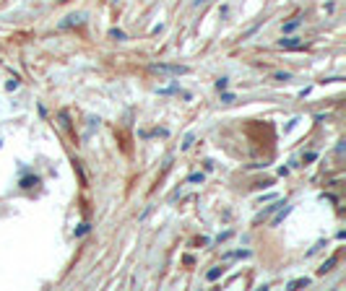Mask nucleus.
Returning <instances> with one entry per match:
<instances>
[{"instance_id": "nucleus-14", "label": "nucleus", "mask_w": 346, "mask_h": 291, "mask_svg": "<svg viewBox=\"0 0 346 291\" xmlns=\"http://www.w3.org/2000/svg\"><path fill=\"white\" fill-rule=\"evenodd\" d=\"M222 102H224V104H232V102H234V94H222Z\"/></svg>"}, {"instance_id": "nucleus-17", "label": "nucleus", "mask_w": 346, "mask_h": 291, "mask_svg": "<svg viewBox=\"0 0 346 291\" xmlns=\"http://www.w3.org/2000/svg\"><path fill=\"white\" fill-rule=\"evenodd\" d=\"M190 146H193V136H187V138H185V143H182V148H190Z\"/></svg>"}, {"instance_id": "nucleus-2", "label": "nucleus", "mask_w": 346, "mask_h": 291, "mask_svg": "<svg viewBox=\"0 0 346 291\" xmlns=\"http://www.w3.org/2000/svg\"><path fill=\"white\" fill-rule=\"evenodd\" d=\"M86 21V16L83 13H71V16H66V21H60V29H71V26H81Z\"/></svg>"}, {"instance_id": "nucleus-12", "label": "nucleus", "mask_w": 346, "mask_h": 291, "mask_svg": "<svg viewBox=\"0 0 346 291\" xmlns=\"http://www.w3.org/2000/svg\"><path fill=\"white\" fill-rule=\"evenodd\" d=\"M289 211H292V208H284V211H281V213H278V216H276V218L271 221V223H273V227H278V223H281V221H284V216H287Z\"/></svg>"}, {"instance_id": "nucleus-11", "label": "nucleus", "mask_w": 346, "mask_h": 291, "mask_svg": "<svg viewBox=\"0 0 346 291\" xmlns=\"http://www.w3.org/2000/svg\"><path fill=\"white\" fill-rule=\"evenodd\" d=\"M89 232H91V227H89V223H81V227L76 229V237H86Z\"/></svg>"}, {"instance_id": "nucleus-6", "label": "nucleus", "mask_w": 346, "mask_h": 291, "mask_svg": "<svg viewBox=\"0 0 346 291\" xmlns=\"http://www.w3.org/2000/svg\"><path fill=\"white\" fill-rule=\"evenodd\" d=\"M302 24V18L297 16V18H292V21H287V24H284V34H289V31H294L297 26Z\"/></svg>"}, {"instance_id": "nucleus-13", "label": "nucleus", "mask_w": 346, "mask_h": 291, "mask_svg": "<svg viewBox=\"0 0 346 291\" xmlns=\"http://www.w3.org/2000/svg\"><path fill=\"white\" fill-rule=\"evenodd\" d=\"M227 86H229L227 78H219V81H216V88H219V91H227Z\"/></svg>"}, {"instance_id": "nucleus-16", "label": "nucleus", "mask_w": 346, "mask_h": 291, "mask_svg": "<svg viewBox=\"0 0 346 291\" xmlns=\"http://www.w3.org/2000/svg\"><path fill=\"white\" fill-rule=\"evenodd\" d=\"M289 78H292L289 73H276V81H289Z\"/></svg>"}, {"instance_id": "nucleus-1", "label": "nucleus", "mask_w": 346, "mask_h": 291, "mask_svg": "<svg viewBox=\"0 0 346 291\" xmlns=\"http://www.w3.org/2000/svg\"><path fill=\"white\" fill-rule=\"evenodd\" d=\"M278 47H281V50H305L307 44L299 42L297 37H289V39H278Z\"/></svg>"}, {"instance_id": "nucleus-7", "label": "nucleus", "mask_w": 346, "mask_h": 291, "mask_svg": "<svg viewBox=\"0 0 346 291\" xmlns=\"http://www.w3.org/2000/svg\"><path fill=\"white\" fill-rule=\"evenodd\" d=\"M302 286H310V278H294V281H289L287 288H302Z\"/></svg>"}, {"instance_id": "nucleus-5", "label": "nucleus", "mask_w": 346, "mask_h": 291, "mask_svg": "<svg viewBox=\"0 0 346 291\" xmlns=\"http://www.w3.org/2000/svg\"><path fill=\"white\" fill-rule=\"evenodd\" d=\"M24 190H32V187H37L39 185V177H34V174H26V177H21V182H18Z\"/></svg>"}, {"instance_id": "nucleus-4", "label": "nucleus", "mask_w": 346, "mask_h": 291, "mask_svg": "<svg viewBox=\"0 0 346 291\" xmlns=\"http://www.w3.org/2000/svg\"><path fill=\"white\" fill-rule=\"evenodd\" d=\"M336 263H338V255H331V257H328L326 263H323V265L318 268V273H320V276H326V273H331L333 268H336Z\"/></svg>"}, {"instance_id": "nucleus-10", "label": "nucleus", "mask_w": 346, "mask_h": 291, "mask_svg": "<svg viewBox=\"0 0 346 291\" xmlns=\"http://www.w3.org/2000/svg\"><path fill=\"white\" fill-rule=\"evenodd\" d=\"M18 86H21V81H18V76H13V78H11V81L6 83V88H8V91H16V88H18Z\"/></svg>"}, {"instance_id": "nucleus-3", "label": "nucleus", "mask_w": 346, "mask_h": 291, "mask_svg": "<svg viewBox=\"0 0 346 291\" xmlns=\"http://www.w3.org/2000/svg\"><path fill=\"white\" fill-rule=\"evenodd\" d=\"M154 71H164V73H177V76H185L190 73L187 65H154Z\"/></svg>"}, {"instance_id": "nucleus-8", "label": "nucleus", "mask_w": 346, "mask_h": 291, "mask_svg": "<svg viewBox=\"0 0 346 291\" xmlns=\"http://www.w3.org/2000/svg\"><path fill=\"white\" fill-rule=\"evenodd\" d=\"M222 273H224V268H211V271L206 273V278H208V281H216V278H219Z\"/></svg>"}, {"instance_id": "nucleus-18", "label": "nucleus", "mask_w": 346, "mask_h": 291, "mask_svg": "<svg viewBox=\"0 0 346 291\" xmlns=\"http://www.w3.org/2000/svg\"><path fill=\"white\" fill-rule=\"evenodd\" d=\"M203 3H208V0H196V6H203Z\"/></svg>"}, {"instance_id": "nucleus-15", "label": "nucleus", "mask_w": 346, "mask_h": 291, "mask_svg": "<svg viewBox=\"0 0 346 291\" xmlns=\"http://www.w3.org/2000/svg\"><path fill=\"white\" fill-rule=\"evenodd\" d=\"M190 182H203V174H190Z\"/></svg>"}, {"instance_id": "nucleus-9", "label": "nucleus", "mask_w": 346, "mask_h": 291, "mask_svg": "<svg viewBox=\"0 0 346 291\" xmlns=\"http://www.w3.org/2000/svg\"><path fill=\"white\" fill-rule=\"evenodd\" d=\"M110 39H117V42H122V39H125V31H122V29H110Z\"/></svg>"}]
</instances>
